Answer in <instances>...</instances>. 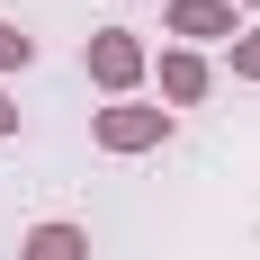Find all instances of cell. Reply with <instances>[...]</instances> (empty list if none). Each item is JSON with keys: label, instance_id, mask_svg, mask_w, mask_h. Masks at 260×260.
Returning <instances> with one entry per match:
<instances>
[{"label": "cell", "instance_id": "obj_6", "mask_svg": "<svg viewBox=\"0 0 260 260\" xmlns=\"http://www.w3.org/2000/svg\"><path fill=\"white\" fill-rule=\"evenodd\" d=\"M27 54H36V45H27V36H18V27H9V18H0V72H27Z\"/></svg>", "mask_w": 260, "mask_h": 260}, {"label": "cell", "instance_id": "obj_9", "mask_svg": "<svg viewBox=\"0 0 260 260\" xmlns=\"http://www.w3.org/2000/svg\"><path fill=\"white\" fill-rule=\"evenodd\" d=\"M251 9H260V0H251Z\"/></svg>", "mask_w": 260, "mask_h": 260}, {"label": "cell", "instance_id": "obj_8", "mask_svg": "<svg viewBox=\"0 0 260 260\" xmlns=\"http://www.w3.org/2000/svg\"><path fill=\"white\" fill-rule=\"evenodd\" d=\"M0 135H18V108H9V90H0Z\"/></svg>", "mask_w": 260, "mask_h": 260}, {"label": "cell", "instance_id": "obj_4", "mask_svg": "<svg viewBox=\"0 0 260 260\" xmlns=\"http://www.w3.org/2000/svg\"><path fill=\"white\" fill-rule=\"evenodd\" d=\"M161 99H171V108H198V99H207V54H188V45L161 54Z\"/></svg>", "mask_w": 260, "mask_h": 260}, {"label": "cell", "instance_id": "obj_3", "mask_svg": "<svg viewBox=\"0 0 260 260\" xmlns=\"http://www.w3.org/2000/svg\"><path fill=\"white\" fill-rule=\"evenodd\" d=\"M171 36H188V54L207 36H234V0H171Z\"/></svg>", "mask_w": 260, "mask_h": 260}, {"label": "cell", "instance_id": "obj_2", "mask_svg": "<svg viewBox=\"0 0 260 260\" xmlns=\"http://www.w3.org/2000/svg\"><path fill=\"white\" fill-rule=\"evenodd\" d=\"M90 81H99V90H135V81H144L135 27H99V36H90Z\"/></svg>", "mask_w": 260, "mask_h": 260}, {"label": "cell", "instance_id": "obj_7", "mask_svg": "<svg viewBox=\"0 0 260 260\" xmlns=\"http://www.w3.org/2000/svg\"><path fill=\"white\" fill-rule=\"evenodd\" d=\"M234 72H242V81H260V27H251V36H234Z\"/></svg>", "mask_w": 260, "mask_h": 260}, {"label": "cell", "instance_id": "obj_1", "mask_svg": "<svg viewBox=\"0 0 260 260\" xmlns=\"http://www.w3.org/2000/svg\"><path fill=\"white\" fill-rule=\"evenodd\" d=\"M161 135H171V108H99V144H108V153H153V144H161Z\"/></svg>", "mask_w": 260, "mask_h": 260}, {"label": "cell", "instance_id": "obj_5", "mask_svg": "<svg viewBox=\"0 0 260 260\" xmlns=\"http://www.w3.org/2000/svg\"><path fill=\"white\" fill-rule=\"evenodd\" d=\"M18 260H90V234H81V224H36V234L18 242Z\"/></svg>", "mask_w": 260, "mask_h": 260}]
</instances>
